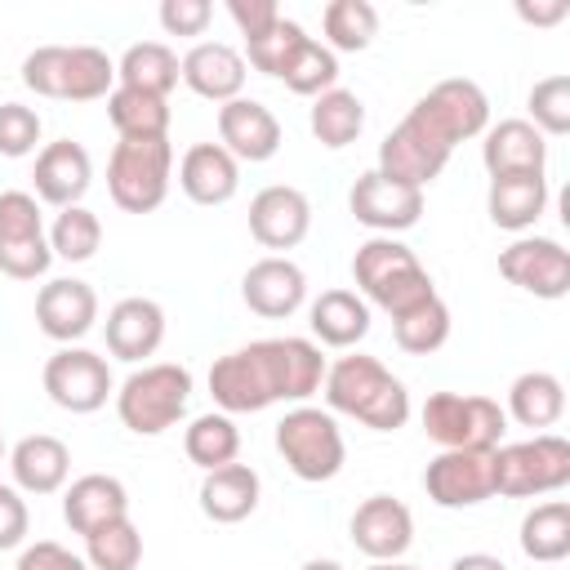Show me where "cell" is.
I'll use <instances>...</instances> for the list:
<instances>
[{"label": "cell", "instance_id": "obj_53", "mask_svg": "<svg viewBox=\"0 0 570 570\" xmlns=\"http://www.w3.org/2000/svg\"><path fill=\"white\" fill-rule=\"evenodd\" d=\"M0 459H4V436H0Z\"/></svg>", "mask_w": 570, "mask_h": 570}, {"label": "cell", "instance_id": "obj_46", "mask_svg": "<svg viewBox=\"0 0 570 570\" xmlns=\"http://www.w3.org/2000/svg\"><path fill=\"white\" fill-rule=\"evenodd\" d=\"M31 530V512H27V499L18 485H0V552L9 548H22Z\"/></svg>", "mask_w": 570, "mask_h": 570}, {"label": "cell", "instance_id": "obj_26", "mask_svg": "<svg viewBox=\"0 0 570 570\" xmlns=\"http://www.w3.org/2000/svg\"><path fill=\"white\" fill-rule=\"evenodd\" d=\"M120 517H129V490L107 472H85L62 494V521L76 534H94L98 525L120 521Z\"/></svg>", "mask_w": 570, "mask_h": 570}, {"label": "cell", "instance_id": "obj_50", "mask_svg": "<svg viewBox=\"0 0 570 570\" xmlns=\"http://www.w3.org/2000/svg\"><path fill=\"white\" fill-rule=\"evenodd\" d=\"M450 570H508V566L499 557H490V552H463V557L450 561Z\"/></svg>", "mask_w": 570, "mask_h": 570}, {"label": "cell", "instance_id": "obj_25", "mask_svg": "<svg viewBox=\"0 0 570 570\" xmlns=\"http://www.w3.org/2000/svg\"><path fill=\"white\" fill-rule=\"evenodd\" d=\"M178 187L196 205H227L240 187V160L223 142H196L178 165Z\"/></svg>", "mask_w": 570, "mask_h": 570}, {"label": "cell", "instance_id": "obj_29", "mask_svg": "<svg viewBox=\"0 0 570 570\" xmlns=\"http://www.w3.org/2000/svg\"><path fill=\"white\" fill-rule=\"evenodd\" d=\"M307 325L325 347H356L370 334V303L356 289H325L307 307Z\"/></svg>", "mask_w": 570, "mask_h": 570}, {"label": "cell", "instance_id": "obj_54", "mask_svg": "<svg viewBox=\"0 0 570 570\" xmlns=\"http://www.w3.org/2000/svg\"><path fill=\"white\" fill-rule=\"evenodd\" d=\"M548 570H557V566H548Z\"/></svg>", "mask_w": 570, "mask_h": 570}, {"label": "cell", "instance_id": "obj_45", "mask_svg": "<svg viewBox=\"0 0 570 570\" xmlns=\"http://www.w3.org/2000/svg\"><path fill=\"white\" fill-rule=\"evenodd\" d=\"M209 18H214L209 0H165L160 4V27L169 36H205Z\"/></svg>", "mask_w": 570, "mask_h": 570}, {"label": "cell", "instance_id": "obj_22", "mask_svg": "<svg viewBox=\"0 0 570 570\" xmlns=\"http://www.w3.org/2000/svg\"><path fill=\"white\" fill-rule=\"evenodd\" d=\"M178 76H183V85L191 94H200V98L223 107V102L240 98V89H245V58L223 40H200V45H191L183 53Z\"/></svg>", "mask_w": 570, "mask_h": 570}, {"label": "cell", "instance_id": "obj_32", "mask_svg": "<svg viewBox=\"0 0 570 570\" xmlns=\"http://www.w3.org/2000/svg\"><path fill=\"white\" fill-rule=\"evenodd\" d=\"M521 552L539 566H561L570 557V503L566 499L534 503L521 517Z\"/></svg>", "mask_w": 570, "mask_h": 570}, {"label": "cell", "instance_id": "obj_23", "mask_svg": "<svg viewBox=\"0 0 570 570\" xmlns=\"http://www.w3.org/2000/svg\"><path fill=\"white\" fill-rule=\"evenodd\" d=\"M481 165L490 178H517V174H543L548 142L530 120H499L481 134Z\"/></svg>", "mask_w": 570, "mask_h": 570}, {"label": "cell", "instance_id": "obj_10", "mask_svg": "<svg viewBox=\"0 0 570 570\" xmlns=\"http://www.w3.org/2000/svg\"><path fill=\"white\" fill-rule=\"evenodd\" d=\"M436 147H445L454 156L459 142L481 138L490 129V98L476 80H441L432 85L410 111H405Z\"/></svg>", "mask_w": 570, "mask_h": 570}, {"label": "cell", "instance_id": "obj_48", "mask_svg": "<svg viewBox=\"0 0 570 570\" xmlns=\"http://www.w3.org/2000/svg\"><path fill=\"white\" fill-rule=\"evenodd\" d=\"M232 22L240 27L245 40H258L263 31H272L281 22V4L276 0H227Z\"/></svg>", "mask_w": 570, "mask_h": 570}, {"label": "cell", "instance_id": "obj_28", "mask_svg": "<svg viewBox=\"0 0 570 570\" xmlns=\"http://www.w3.org/2000/svg\"><path fill=\"white\" fill-rule=\"evenodd\" d=\"M258 472L249 468V463H223V468H214V472H205V481H200V512L209 517V521H218V525H236V521H245L254 508H258Z\"/></svg>", "mask_w": 570, "mask_h": 570}, {"label": "cell", "instance_id": "obj_12", "mask_svg": "<svg viewBox=\"0 0 570 570\" xmlns=\"http://www.w3.org/2000/svg\"><path fill=\"white\" fill-rule=\"evenodd\" d=\"M40 379H45L49 401L58 410H67V414H94L116 392L107 361L98 352H89V347H58L45 361V374Z\"/></svg>", "mask_w": 570, "mask_h": 570}, {"label": "cell", "instance_id": "obj_17", "mask_svg": "<svg viewBox=\"0 0 570 570\" xmlns=\"http://www.w3.org/2000/svg\"><path fill=\"white\" fill-rule=\"evenodd\" d=\"M98 321V294L89 281H76V276H58L49 285H40L36 294V325L40 334H49L53 343L71 347L76 338H85Z\"/></svg>", "mask_w": 570, "mask_h": 570}, {"label": "cell", "instance_id": "obj_13", "mask_svg": "<svg viewBox=\"0 0 570 570\" xmlns=\"http://www.w3.org/2000/svg\"><path fill=\"white\" fill-rule=\"evenodd\" d=\"M423 490L450 512L494 499V450H441L423 468Z\"/></svg>", "mask_w": 570, "mask_h": 570}, {"label": "cell", "instance_id": "obj_33", "mask_svg": "<svg viewBox=\"0 0 570 570\" xmlns=\"http://www.w3.org/2000/svg\"><path fill=\"white\" fill-rule=\"evenodd\" d=\"M116 80L125 89H142V94H156V98H169V89L183 80L178 76V53L160 40H138L120 53L116 62Z\"/></svg>", "mask_w": 570, "mask_h": 570}, {"label": "cell", "instance_id": "obj_21", "mask_svg": "<svg viewBox=\"0 0 570 570\" xmlns=\"http://www.w3.org/2000/svg\"><path fill=\"white\" fill-rule=\"evenodd\" d=\"M31 183H36V200H45V205H58V209L80 205V196H85L89 183H94V160H89V151H85L80 142H71V138L45 142L40 156H36Z\"/></svg>", "mask_w": 570, "mask_h": 570}, {"label": "cell", "instance_id": "obj_16", "mask_svg": "<svg viewBox=\"0 0 570 570\" xmlns=\"http://www.w3.org/2000/svg\"><path fill=\"white\" fill-rule=\"evenodd\" d=\"M307 232H312V200L298 187L272 183L249 200V236L263 249H294L303 245Z\"/></svg>", "mask_w": 570, "mask_h": 570}, {"label": "cell", "instance_id": "obj_43", "mask_svg": "<svg viewBox=\"0 0 570 570\" xmlns=\"http://www.w3.org/2000/svg\"><path fill=\"white\" fill-rule=\"evenodd\" d=\"M530 125L543 138H561L570 134V76H543L530 89Z\"/></svg>", "mask_w": 570, "mask_h": 570}, {"label": "cell", "instance_id": "obj_11", "mask_svg": "<svg viewBox=\"0 0 570 570\" xmlns=\"http://www.w3.org/2000/svg\"><path fill=\"white\" fill-rule=\"evenodd\" d=\"M53 263L49 232L31 191H0V272L13 281H36Z\"/></svg>", "mask_w": 570, "mask_h": 570}, {"label": "cell", "instance_id": "obj_9", "mask_svg": "<svg viewBox=\"0 0 570 570\" xmlns=\"http://www.w3.org/2000/svg\"><path fill=\"white\" fill-rule=\"evenodd\" d=\"M570 485V441L557 432H534L530 441L494 445V494L534 499Z\"/></svg>", "mask_w": 570, "mask_h": 570}, {"label": "cell", "instance_id": "obj_38", "mask_svg": "<svg viewBox=\"0 0 570 570\" xmlns=\"http://www.w3.org/2000/svg\"><path fill=\"white\" fill-rule=\"evenodd\" d=\"M392 338L410 356H428V352L445 347V338H450V307L432 294L428 303H419V307H410L405 316L392 321Z\"/></svg>", "mask_w": 570, "mask_h": 570}, {"label": "cell", "instance_id": "obj_7", "mask_svg": "<svg viewBox=\"0 0 570 570\" xmlns=\"http://www.w3.org/2000/svg\"><path fill=\"white\" fill-rule=\"evenodd\" d=\"M419 419L441 450H494L508 432L503 405L481 392H432Z\"/></svg>", "mask_w": 570, "mask_h": 570}, {"label": "cell", "instance_id": "obj_51", "mask_svg": "<svg viewBox=\"0 0 570 570\" xmlns=\"http://www.w3.org/2000/svg\"><path fill=\"white\" fill-rule=\"evenodd\" d=\"M298 570H343V566H338V561H321V557H316V561H303Z\"/></svg>", "mask_w": 570, "mask_h": 570}, {"label": "cell", "instance_id": "obj_34", "mask_svg": "<svg viewBox=\"0 0 570 570\" xmlns=\"http://www.w3.org/2000/svg\"><path fill=\"white\" fill-rule=\"evenodd\" d=\"M307 125H312V138H316L321 147L338 151V147H347V142L361 138V129H365V102H361L352 89H338V85H334V89H325L321 98H312Z\"/></svg>", "mask_w": 570, "mask_h": 570}, {"label": "cell", "instance_id": "obj_18", "mask_svg": "<svg viewBox=\"0 0 570 570\" xmlns=\"http://www.w3.org/2000/svg\"><path fill=\"white\" fill-rule=\"evenodd\" d=\"M352 543L370 557V561H401L414 543V517L401 499L392 494H370L356 512H352Z\"/></svg>", "mask_w": 570, "mask_h": 570}, {"label": "cell", "instance_id": "obj_39", "mask_svg": "<svg viewBox=\"0 0 570 570\" xmlns=\"http://www.w3.org/2000/svg\"><path fill=\"white\" fill-rule=\"evenodd\" d=\"M85 561L89 570H134L142 561V534L129 517L98 525L94 534H85Z\"/></svg>", "mask_w": 570, "mask_h": 570}, {"label": "cell", "instance_id": "obj_2", "mask_svg": "<svg viewBox=\"0 0 570 570\" xmlns=\"http://www.w3.org/2000/svg\"><path fill=\"white\" fill-rule=\"evenodd\" d=\"M321 392H325V405L334 414H347V419H356V423H365L374 432H396L410 419V392H405V383L383 361L361 356V352L338 356L325 370Z\"/></svg>", "mask_w": 570, "mask_h": 570}, {"label": "cell", "instance_id": "obj_3", "mask_svg": "<svg viewBox=\"0 0 570 570\" xmlns=\"http://www.w3.org/2000/svg\"><path fill=\"white\" fill-rule=\"evenodd\" d=\"M352 281L361 289V298L374 303V307H383L392 321L436 294L428 267L396 236H370L365 245H356V254H352Z\"/></svg>", "mask_w": 570, "mask_h": 570}, {"label": "cell", "instance_id": "obj_35", "mask_svg": "<svg viewBox=\"0 0 570 570\" xmlns=\"http://www.w3.org/2000/svg\"><path fill=\"white\" fill-rule=\"evenodd\" d=\"M107 120L120 138H169V98L116 85L107 94Z\"/></svg>", "mask_w": 570, "mask_h": 570}, {"label": "cell", "instance_id": "obj_15", "mask_svg": "<svg viewBox=\"0 0 570 570\" xmlns=\"http://www.w3.org/2000/svg\"><path fill=\"white\" fill-rule=\"evenodd\" d=\"M347 205L356 214V223H365L370 232L379 236H396V232H410L419 218H423V191L419 187H405L396 178H383L379 169L361 174L347 191Z\"/></svg>", "mask_w": 570, "mask_h": 570}, {"label": "cell", "instance_id": "obj_41", "mask_svg": "<svg viewBox=\"0 0 570 570\" xmlns=\"http://www.w3.org/2000/svg\"><path fill=\"white\" fill-rule=\"evenodd\" d=\"M281 80H285V89L289 94H303V98H321L325 89H334V80H338V58L321 45V40H303L298 49H294V58H289V67L281 71Z\"/></svg>", "mask_w": 570, "mask_h": 570}, {"label": "cell", "instance_id": "obj_47", "mask_svg": "<svg viewBox=\"0 0 570 570\" xmlns=\"http://www.w3.org/2000/svg\"><path fill=\"white\" fill-rule=\"evenodd\" d=\"M13 570H89V561L76 557L71 548L53 543V539H36V543L22 548V557H18Z\"/></svg>", "mask_w": 570, "mask_h": 570}, {"label": "cell", "instance_id": "obj_4", "mask_svg": "<svg viewBox=\"0 0 570 570\" xmlns=\"http://www.w3.org/2000/svg\"><path fill=\"white\" fill-rule=\"evenodd\" d=\"M22 85L40 98L98 102L116 89V62L94 45H40L22 58Z\"/></svg>", "mask_w": 570, "mask_h": 570}, {"label": "cell", "instance_id": "obj_37", "mask_svg": "<svg viewBox=\"0 0 570 570\" xmlns=\"http://www.w3.org/2000/svg\"><path fill=\"white\" fill-rule=\"evenodd\" d=\"M183 450H187V459L200 468V472H214V468H223V463H236V454H240V432H236V423H232V414H200V419H191V428L183 432Z\"/></svg>", "mask_w": 570, "mask_h": 570}, {"label": "cell", "instance_id": "obj_31", "mask_svg": "<svg viewBox=\"0 0 570 570\" xmlns=\"http://www.w3.org/2000/svg\"><path fill=\"white\" fill-rule=\"evenodd\" d=\"M521 428H552L561 414H566V387L557 374L548 370H525L512 379L508 387V410Z\"/></svg>", "mask_w": 570, "mask_h": 570}, {"label": "cell", "instance_id": "obj_44", "mask_svg": "<svg viewBox=\"0 0 570 570\" xmlns=\"http://www.w3.org/2000/svg\"><path fill=\"white\" fill-rule=\"evenodd\" d=\"M40 142V116L27 102H0V156H31Z\"/></svg>", "mask_w": 570, "mask_h": 570}, {"label": "cell", "instance_id": "obj_24", "mask_svg": "<svg viewBox=\"0 0 570 570\" xmlns=\"http://www.w3.org/2000/svg\"><path fill=\"white\" fill-rule=\"evenodd\" d=\"M107 352L120 361H142L156 356V347L165 343V307L156 298H120L107 312Z\"/></svg>", "mask_w": 570, "mask_h": 570}, {"label": "cell", "instance_id": "obj_49", "mask_svg": "<svg viewBox=\"0 0 570 570\" xmlns=\"http://www.w3.org/2000/svg\"><path fill=\"white\" fill-rule=\"evenodd\" d=\"M566 13H570L566 0H548V4H525V0H521V4H517V18H521V22H534V27H552V22H561Z\"/></svg>", "mask_w": 570, "mask_h": 570}, {"label": "cell", "instance_id": "obj_36", "mask_svg": "<svg viewBox=\"0 0 570 570\" xmlns=\"http://www.w3.org/2000/svg\"><path fill=\"white\" fill-rule=\"evenodd\" d=\"M321 31L330 53H361L379 36V9L370 0H330L321 9Z\"/></svg>", "mask_w": 570, "mask_h": 570}, {"label": "cell", "instance_id": "obj_42", "mask_svg": "<svg viewBox=\"0 0 570 570\" xmlns=\"http://www.w3.org/2000/svg\"><path fill=\"white\" fill-rule=\"evenodd\" d=\"M307 40V31L294 22V18H285L281 13V22L272 27V31H263L258 40H245V53L240 58H249V67L254 71H263V76H276L281 80V71L289 67V58H294V49Z\"/></svg>", "mask_w": 570, "mask_h": 570}, {"label": "cell", "instance_id": "obj_8", "mask_svg": "<svg viewBox=\"0 0 570 570\" xmlns=\"http://www.w3.org/2000/svg\"><path fill=\"white\" fill-rule=\"evenodd\" d=\"M276 450H281L285 468L307 485L334 481L347 463V445H343V432H338L334 414L316 410V405H294L276 423Z\"/></svg>", "mask_w": 570, "mask_h": 570}, {"label": "cell", "instance_id": "obj_20", "mask_svg": "<svg viewBox=\"0 0 570 570\" xmlns=\"http://www.w3.org/2000/svg\"><path fill=\"white\" fill-rule=\"evenodd\" d=\"M218 142L249 165H263L281 151V120L272 116V107L254 102V98H232L218 107Z\"/></svg>", "mask_w": 570, "mask_h": 570}, {"label": "cell", "instance_id": "obj_40", "mask_svg": "<svg viewBox=\"0 0 570 570\" xmlns=\"http://www.w3.org/2000/svg\"><path fill=\"white\" fill-rule=\"evenodd\" d=\"M98 245H102V223H98L94 209H85V205L58 209V218H53V227H49V249H53L58 258H67V263H89V258L98 254Z\"/></svg>", "mask_w": 570, "mask_h": 570}, {"label": "cell", "instance_id": "obj_19", "mask_svg": "<svg viewBox=\"0 0 570 570\" xmlns=\"http://www.w3.org/2000/svg\"><path fill=\"white\" fill-rule=\"evenodd\" d=\"M240 298L249 312L267 316V321H281V316H294L307 298V276L298 263H289L285 254H267L258 258L245 281H240Z\"/></svg>", "mask_w": 570, "mask_h": 570}, {"label": "cell", "instance_id": "obj_5", "mask_svg": "<svg viewBox=\"0 0 570 570\" xmlns=\"http://www.w3.org/2000/svg\"><path fill=\"white\" fill-rule=\"evenodd\" d=\"M191 401V370L174 361H156L134 370L116 392V414L138 436H160L187 414Z\"/></svg>", "mask_w": 570, "mask_h": 570}, {"label": "cell", "instance_id": "obj_1", "mask_svg": "<svg viewBox=\"0 0 570 570\" xmlns=\"http://www.w3.org/2000/svg\"><path fill=\"white\" fill-rule=\"evenodd\" d=\"M325 356L312 338H258L209 365V396L223 414H258L276 401H307L325 383Z\"/></svg>", "mask_w": 570, "mask_h": 570}, {"label": "cell", "instance_id": "obj_52", "mask_svg": "<svg viewBox=\"0 0 570 570\" xmlns=\"http://www.w3.org/2000/svg\"><path fill=\"white\" fill-rule=\"evenodd\" d=\"M370 570H419V566H405V561H374Z\"/></svg>", "mask_w": 570, "mask_h": 570}, {"label": "cell", "instance_id": "obj_30", "mask_svg": "<svg viewBox=\"0 0 570 570\" xmlns=\"http://www.w3.org/2000/svg\"><path fill=\"white\" fill-rule=\"evenodd\" d=\"M490 223L503 232H525L548 209V178L543 174H517V178H490L485 191Z\"/></svg>", "mask_w": 570, "mask_h": 570}, {"label": "cell", "instance_id": "obj_14", "mask_svg": "<svg viewBox=\"0 0 570 570\" xmlns=\"http://www.w3.org/2000/svg\"><path fill=\"white\" fill-rule=\"evenodd\" d=\"M499 276L534 298L570 294V249L552 236H521L499 254Z\"/></svg>", "mask_w": 570, "mask_h": 570}, {"label": "cell", "instance_id": "obj_6", "mask_svg": "<svg viewBox=\"0 0 570 570\" xmlns=\"http://www.w3.org/2000/svg\"><path fill=\"white\" fill-rule=\"evenodd\" d=\"M174 178L169 138H120L107 160V191L125 214H151L165 205Z\"/></svg>", "mask_w": 570, "mask_h": 570}, {"label": "cell", "instance_id": "obj_27", "mask_svg": "<svg viewBox=\"0 0 570 570\" xmlns=\"http://www.w3.org/2000/svg\"><path fill=\"white\" fill-rule=\"evenodd\" d=\"M9 472H13V485L27 490V494H53L67 485V472H71V450L49 436V432H31L22 436L13 450H9Z\"/></svg>", "mask_w": 570, "mask_h": 570}]
</instances>
